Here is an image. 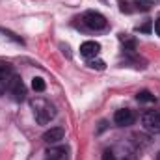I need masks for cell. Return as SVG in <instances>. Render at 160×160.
Here are the masks:
<instances>
[{
	"instance_id": "6da1fadb",
	"label": "cell",
	"mask_w": 160,
	"mask_h": 160,
	"mask_svg": "<svg viewBox=\"0 0 160 160\" xmlns=\"http://www.w3.org/2000/svg\"><path fill=\"white\" fill-rule=\"evenodd\" d=\"M32 110H34V116H36V121L39 125H47L54 119L56 116V108L47 101V99H41V97H36L32 99Z\"/></svg>"
},
{
	"instance_id": "ba28073f",
	"label": "cell",
	"mask_w": 160,
	"mask_h": 160,
	"mask_svg": "<svg viewBox=\"0 0 160 160\" xmlns=\"http://www.w3.org/2000/svg\"><path fill=\"white\" fill-rule=\"evenodd\" d=\"M63 136H65V130H63L62 127H52L50 130H47V132L43 134V140H45L47 143H58V142L63 140Z\"/></svg>"
},
{
	"instance_id": "8992f818",
	"label": "cell",
	"mask_w": 160,
	"mask_h": 160,
	"mask_svg": "<svg viewBox=\"0 0 160 160\" xmlns=\"http://www.w3.org/2000/svg\"><path fill=\"white\" fill-rule=\"evenodd\" d=\"M101 54V45L97 41H86L80 45V56H84L86 60H93Z\"/></svg>"
},
{
	"instance_id": "277c9868",
	"label": "cell",
	"mask_w": 160,
	"mask_h": 160,
	"mask_svg": "<svg viewBox=\"0 0 160 160\" xmlns=\"http://www.w3.org/2000/svg\"><path fill=\"white\" fill-rule=\"evenodd\" d=\"M142 125L149 132H160V112H145L142 116Z\"/></svg>"
},
{
	"instance_id": "3957f363",
	"label": "cell",
	"mask_w": 160,
	"mask_h": 160,
	"mask_svg": "<svg viewBox=\"0 0 160 160\" xmlns=\"http://www.w3.org/2000/svg\"><path fill=\"white\" fill-rule=\"evenodd\" d=\"M8 93L11 95V99H13L15 102L24 101V97H26V88H24V82L21 80V77L13 75V78L9 82V88H8Z\"/></svg>"
},
{
	"instance_id": "9a60e30c",
	"label": "cell",
	"mask_w": 160,
	"mask_h": 160,
	"mask_svg": "<svg viewBox=\"0 0 160 160\" xmlns=\"http://www.w3.org/2000/svg\"><path fill=\"white\" fill-rule=\"evenodd\" d=\"M155 32H157V36H160V17L155 21Z\"/></svg>"
},
{
	"instance_id": "30bf717a",
	"label": "cell",
	"mask_w": 160,
	"mask_h": 160,
	"mask_svg": "<svg viewBox=\"0 0 160 160\" xmlns=\"http://www.w3.org/2000/svg\"><path fill=\"white\" fill-rule=\"evenodd\" d=\"M136 8L134 9H138V11H147V9H151V6L155 4V0H136V2H132Z\"/></svg>"
},
{
	"instance_id": "4fadbf2b",
	"label": "cell",
	"mask_w": 160,
	"mask_h": 160,
	"mask_svg": "<svg viewBox=\"0 0 160 160\" xmlns=\"http://www.w3.org/2000/svg\"><path fill=\"white\" fill-rule=\"evenodd\" d=\"M88 65H89L91 69H99V71H102V69L106 67L102 60H95V58H93V60H88Z\"/></svg>"
},
{
	"instance_id": "5b68a950",
	"label": "cell",
	"mask_w": 160,
	"mask_h": 160,
	"mask_svg": "<svg viewBox=\"0 0 160 160\" xmlns=\"http://www.w3.org/2000/svg\"><path fill=\"white\" fill-rule=\"evenodd\" d=\"M134 121H136V116H134V112L128 110V108H121V110H118V112L114 114V123H116L118 127H130Z\"/></svg>"
},
{
	"instance_id": "52a82bcc",
	"label": "cell",
	"mask_w": 160,
	"mask_h": 160,
	"mask_svg": "<svg viewBox=\"0 0 160 160\" xmlns=\"http://www.w3.org/2000/svg\"><path fill=\"white\" fill-rule=\"evenodd\" d=\"M13 78V71L8 63H0V95H4L9 88V82Z\"/></svg>"
},
{
	"instance_id": "7c38bea8",
	"label": "cell",
	"mask_w": 160,
	"mask_h": 160,
	"mask_svg": "<svg viewBox=\"0 0 160 160\" xmlns=\"http://www.w3.org/2000/svg\"><path fill=\"white\" fill-rule=\"evenodd\" d=\"M136 99H138L140 102H153V101H155V97H153L149 91H140V93L136 95Z\"/></svg>"
},
{
	"instance_id": "5bb4252c",
	"label": "cell",
	"mask_w": 160,
	"mask_h": 160,
	"mask_svg": "<svg viewBox=\"0 0 160 160\" xmlns=\"http://www.w3.org/2000/svg\"><path fill=\"white\" fill-rule=\"evenodd\" d=\"M102 160H118V158H116V155L112 151H104L102 153Z\"/></svg>"
},
{
	"instance_id": "9c48e42d",
	"label": "cell",
	"mask_w": 160,
	"mask_h": 160,
	"mask_svg": "<svg viewBox=\"0 0 160 160\" xmlns=\"http://www.w3.org/2000/svg\"><path fill=\"white\" fill-rule=\"evenodd\" d=\"M45 160H67V149L63 147H54V149H48Z\"/></svg>"
},
{
	"instance_id": "7a4b0ae2",
	"label": "cell",
	"mask_w": 160,
	"mask_h": 160,
	"mask_svg": "<svg viewBox=\"0 0 160 160\" xmlns=\"http://www.w3.org/2000/svg\"><path fill=\"white\" fill-rule=\"evenodd\" d=\"M82 24L91 32H101V30H104L108 26V21L99 11H86L82 15Z\"/></svg>"
},
{
	"instance_id": "8fae6325",
	"label": "cell",
	"mask_w": 160,
	"mask_h": 160,
	"mask_svg": "<svg viewBox=\"0 0 160 160\" xmlns=\"http://www.w3.org/2000/svg\"><path fill=\"white\" fill-rule=\"evenodd\" d=\"M32 88H34L36 93H41V91H45L47 84H45V80L41 78V77H36V78L32 80Z\"/></svg>"
}]
</instances>
